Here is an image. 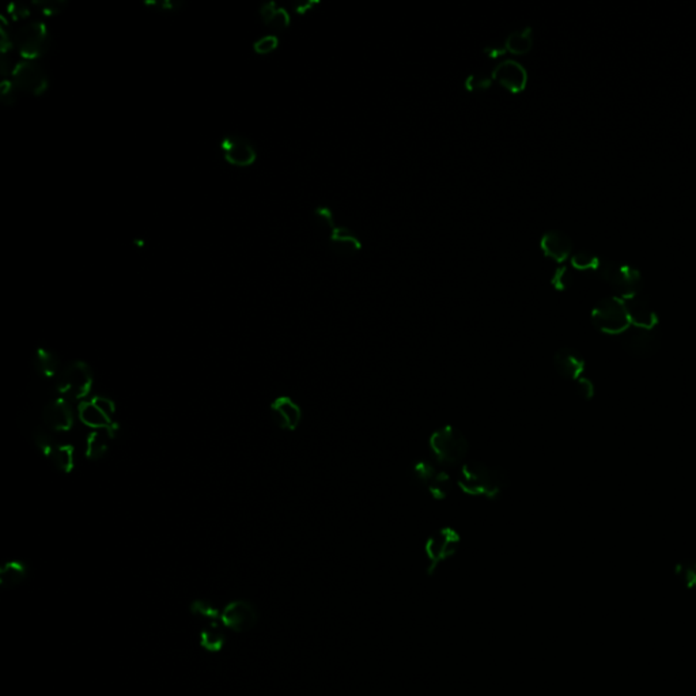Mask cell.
Segmentation results:
<instances>
[{"label":"cell","mask_w":696,"mask_h":696,"mask_svg":"<svg viewBox=\"0 0 696 696\" xmlns=\"http://www.w3.org/2000/svg\"><path fill=\"white\" fill-rule=\"evenodd\" d=\"M457 484L467 495L495 499L506 490L508 477L499 468L471 461L461 467Z\"/></svg>","instance_id":"cell-1"},{"label":"cell","mask_w":696,"mask_h":696,"mask_svg":"<svg viewBox=\"0 0 696 696\" xmlns=\"http://www.w3.org/2000/svg\"><path fill=\"white\" fill-rule=\"evenodd\" d=\"M429 445L434 458L446 467L458 465L470 450V443L463 431L450 424L436 430L430 437Z\"/></svg>","instance_id":"cell-2"},{"label":"cell","mask_w":696,"mask_h":696,"mask_svg":"<svg viewBox=\"0 0 696 696\" xmlns=\"http://www.w3.org/2000/svg\"><path fill=\"white\" fill-rule=\"evenodd\" d=\"M592 322L597 331L606 335L624 333L631 325L624 302L619 297L602 299L592 312Z\"/></svg>","instance_id":"cell-3"},{"label":"cell","mask_w":696,"mask_h":696,"mask_svg":"<svg viewBox=\"0 0 696 696\" xmlns=\"http://www.w3.org/2000/svg\"><path fill=\"white\" fill-rule=\"evenodd\" d=\"M597 275L611 285L622 299L638 295L642 287L640 272L629 264L604 260Z\"/></svg>","instance_id":"cell-4"},{"label":"cell","mask_w":696,"mask_h":696,"mask_svg":"<svg viewBox=\"0 0 696 696\" xmlns=\"http://www.w3.org/2000/svg\"><path fill=\"white\" fill-rule=\"evenodd\" d=\"M14 44L25 60H35L49 47V31L41 21L26 22L14 33Z\"/></svg>","instance_id":"cell-5"},{"label":"cell","mask_w":696,"mask_h":696,"mask_svg":"<svg viewBox=\"0 0 696 696\" xmlns=\"http://www.w3.org/2000/svg\"><path fill=\"white\" fill-rule=\"evenodd\" d=\"M92 370L83 362H74L68 365L58 381V390L63 399H82L89 395L92 388Z\"/></svg>","instance_id":"cell-6"},{"label":"cell","mask_w":696,"mask_h":696,"mask_svg":"<svg viewBox=\"0 0 696 696\" xmlns=\"http://www.w3.org/2000/svg\"><path fill=\"white\" fill-rule=\"evenodd\" d=\"M11 81L18 90L29 94H42L49 86L45 69L34 60L18 62L11 69Z\"/></svg>","instance_id":"cell-7"},{"label":"cell","mask_w":696,"mask_h":696,"mask_svg":"<svg viewBox=\"0 0 696 696\" xmlns=\"http://www.w3.org/2000/svg\"><path fill=\"white\" fill-rule=\"evenodd\" d=\"M258 620V613L254 604L247 600L230 602L221 611L222 626L234 633L251 631Z\"/></svg>","instance_id":"cell-8"},{"label":"cell","mask_w":696,"mask_h":696,"mask_svg":"<svg viewBox=\"0 0 696 696\" xmlns=\"http://www.w3.org/2000/svg\"><path fill=\"white\" fill-rule=\"evenodd\" d=\"M221 151L223 158L230 165L245 167L251 166L257 158V151L254 143L244 135L231 133L226 135L221 140Z\"/></svg>","instance_id":"cell-9"},{"label":"cell","mask_w":696,"mask_h":696,"mask_svg":"<svg viewBox=\"0 0 696 696\" xmlns=\"http://www.w3.org/2000/svg\"><path fill=\"white\" fill-rule=\"evenodd\" d=\"M622 345L630 355L636 358H647L658 349L660 339L654 329L633 326L623 333Z\"/></svg>","instance_id":"cell-10"},{"label":"cell","mask_w":696,"mask_h":696,"mask_svg":"<svg viewBox=\"0 0 696 696\" xmlns=\"http://www.w3.org/2000/svg\"><path fill=\"white\" fill-rule=\"evenodd\" d=\"M492 79L498 81L510 93H521L528 83L527 69L514 60H505L492 71Z\"/></svg>","instance_id":"cell-11"},{"label":"cell","mask_w":696,"mask_h":696,"mask_svg":"<svg viewBox=\"0 0 696 696\" xmlns=\"http://www.w3.org/2000/svg\"><path fill=\"white\" fill-rule=\"evenodd\" d=\"M458 542V535L447 528L438 531L430 538L427 544V556L431 563L430 570L434 569L440 562L451 556V554L457 549Z\"/></svg>","instance_id":"cell-12"},{"label":"cell","mask_w":696,"mask_h":696,"mask_svg":"<svg viewBox=\"0 0 696 696\" xmlns=\"http://www.w3.org/2000/svg\"><path fill=\"white\" fill-rule=\"evenodd\" d=\"M42 420L49 430L67 431L74 424V412L65 399H56L44 407Z\"/></svg>","instance_id":"cell-13"},{"label":"cell","mask_w":696,"mask_h":696,"mask_svg":"<svg viewBox=\"0 0 696 696\" xmlns=\"http://www.w3.org/2000/svg\"><path fill=\"white\" fill-rule=\"evenodd\" d=\"M271 411L278 427L294 431L302 419V411L299 406L287 396L278 397L271 404Z\"/></svg>","instance_id":"cell-14"},{"label":"cell","mask_w":696,"mask_h":696,"mask_svg":"<svg viewBox=\"0 0 696 696\" xmlns=\"http://www.w3.org/2000/svg\"><path fill=\"white\" fill-rule=\"evenodd\" d=\"M540 248L547 257H551L558 263H563L571 254L572 241L565 231L549 230L541 237Z\"/></svg>","instance_id":"cell-15"},{"label":"cell","mask_w":696,"mask_h":696,"mask_svg":"<svg viewBox=\"0 0 696 696\" xmlns=\"http://www.w3.org/2000/svg\"><path fill=\"white\" fill-rule=\"evenodd\" d=\"M555 370L567 380H578L583 372L585 362L578 351L565 347L558 349L554 355Z\"/></svg>","instance_id":"cell-16"},{"label":"cell","mask_w":696,"mask_h":696,"mask_svg":"<svg viewBox=\"0 0 696 696\" xmlns=\"http://www.w3.org/2000/svg\"><path fill=\"white\" fill-rule=\"evenodd\" d=\"M627 315L630 318V322L633 326L638 328H645V329H654L657 325V316L654 310L650 308V305L638 295H633L630 298L623 299Z\"/></svg>","instance_id":"cell-17"},{"label":"cell","mask_w":696,"mask_h":696,"mask_svg":"<svg viewBox=\"0 0 696 696\" xmlns=\"http://www.w3.org/2000/svg\"><path fill=\"white\" fill-rule=\"evenodd\" d=\"M328 227L331 229L329 240L333 251L345 256H351L361 251L362 242L352 231H349L346 227L336 226L335 222H332Z\"/></svg>","instance_id":"cell-18"},{"label":"cell","mask_w":696,"mask_h":696,"mask_svg":"<svg viewBox=\"0 0 696 696\" xmlns=\"http://www.w3.org/2000/svg\"><path fill=\"white\" fill-rule=\"evenodd\" d=\"M78 416L79 419L89 427L95 430H102V429H112V417H109L105 412L102 411L93 400L83 401L79 408H78Z\"/></svg>","instance_id":"cell-19"},{"label":"cell","mask_w":696,"mask_h":696,"mask_svg":"<svg viewBox=\"0 0 696 696\" xmlns=\"http://www.w3.org/2000/svg\"><path fill=\"white\" fill-rule=\"evenodd\" d=\"M260 15L264 24L274 31H283L290 25V14L275 1H267L260 7Z\"/></svg>","instance_id":"cell-20"},{"label":"cell","mask_w":696,"mask_h":696,"mask_svg":"<svg viewBox=\"0 0 696 696\" xmlns=\"http://www.w3.org/2000/svg\"><path fill=\"white\" fill-rule=\"evenodd\" d=\"M532 47H533V37L531 28H524L520 32L508 34L505 42L507 52L518 56L528 53L532 49Z\"/></svg>","instance_id":"cell-21"},{"label":"cell","mask_w":696,"mask_h":696,"mask_svg":"<svg viewBox=\"0 0 696 696\" xmlns=\"http://www.w3.org/2000/svg\"><path fill=\"white\" fill-rule=\"evenodd\" d=\"M224 642H226V635L223 633L221 626H218V623L208 626L199 635L200 646L208 653H219L224 646Z\"/></svg>","instance_id":"cell-22"},{"label":"cell","mask_w":696,"mask_h":696,"mask_svg":"<svg viewBox=\"0 0 696 696\" xmlns=\"http://www.w3.org/2000/svg\"><path fill=\"white\" fill-rule=\"evenodd\" d=\"M33 363H34L35 372L44 377H53L58 373L59 361H58L56 355L44 349V348L37 351Z\"/></svg>","instance_id":"cell-23"},{"label":"cell","mask_w":696,"mask_h":696,"mask_svg":"<svg viewBox=\"0 0 696 696\" xmlns=\"http://www.w3.org/2000/svg\"><path fill=\"white\" fill-rule=\"evenodd\" d=\"M51 463L62 472H71L74 468V447L69 445H56L48 454Z\"/></svg>","instance_id":"cell-24"},{"label":"cell","mask_w":696,"mask_h":696,"mask_svg":"<svg viewBox=\"0 0 696 696\" xmlns=\"http://www.w3.org/2000/svg\"><path fill=\"white\" fill-rule=\"evenodd\" d=\"M28 574L26 566L21 562H8L0 570V583L3 586H17L21 583Z\"/></svg>","instance_id":"cell-25"},{"label":"cell","mask_w":696,"mask_h":696,"mask_svg":"<svg viewBox=\"0 0 696 696\" xmlns=\"http://www.w3.org/2000/svg\"><path fill=\"white\" fill-rule=\"evenodd\" d=\"M103 430H94L93 433L89 434L88 442H86V456L92 460H99L102 458L106 451H108V437L103 433Z\"/></svg>","instance_id":"cell-26"},{"label":"cell","mask_w":696,"mask_h":696,"mask_svg":"<svg viewBox=\"0 0 696 696\" xmlns=\"http://www.w3.org/2000/svg\"><path fill=\"white\" fill-rule=\"evenodd\" d=\"M437 472L438 471H437L436 465L430 460H424V458L416 460L411 468L412 479L417 484H420L426 488L430 484V481L434 479V476L437 475Z\"/></svg>","instance_id":"cell-27"},{"label":"cell","mask_w":696,"mask_h":696,"mask_svg":"<svg viewBox=\"0 0 696 696\" xmlns=\"http://www.w3.org/2000/svg\"><path fill=\"white\" fill-rule=\"evenodd\" d=\"M602 263V260L597 254L588 252V251L577 252V254H572V257H571V265L575 270L583 271V272H595V274H597L599 270H600Z\"/></svg>","instance_id":"cell-28"},{"label":"cell","mask_w":696,"mask_h":696,"mask_svg":"<svg viewBox=\"0 0 696 696\" xmlns=\"http://www.w3.org/2000/svg\"><path fill=\"white\" fill-rule=\"evenodd\" d=\"M427 490L436 499H445L451 491V477L445 471H438L427 486Z\"/></svg>","instance_id":"cell-29"},{"label":"cell","mask_w":696,"mask_h":696,"mask_svg":"<svg viewBox=\"0 0 696 696\" xmlns=\"http://www.w3.org/2000/svg\"><path fill=\"white\" fill-rule=\"evenodd\" d=\"M143 4L163 14H174L185 7V3L181 0H146Z\"/></svg>","instance_id":"cell-30"},{"label":"cell","mask_w":696,"mask_h":696,"mask_svg":"<svg viewBox=\"0 0 696 696\" xmlns=\"http://www.w3.org/2000/svg\"><path fill=\"white\" fill-rule=\"evenodd\" d=\"M190 612L197 615V616L206 618L210 622L221 623L219 622L221 611H218L215 606H213L210 602H204V600H197V602H193L190 606Z\"/></svg>","instance_id":"cell-31"},{"label":"cell","mask_w":696,"mask_h":696,"mask_svg":"<svg viewBox=\"0 0 696 696\" xmlns=\"http://www.w3.org/2000/svg\"><path fill=\"white\" fill-rule=\"evenodd\" d=\"M67 4H68V1H65V0H34L33 1V6L42 15H47V17H53V15L60 14L67 7Z\"/></svg>","instance_id":"cell-32"},{"label":"cell","mask_w":696,"mask_h":696,"mask_svg":"<svg viewBox=\"0 0 696 696\" xmlns=\"http://www.w3.org/2000/svg\"><path fill=\"white\" fill-rule=\"evenodd\" d=\"M551 283H552V285L556 290H559V291L567 290L570 285H572V274L570 272L569 268L567 267H559L554 272Z\"/></svg>","instance_id":"cell-33"},{"label":"cell","mask_w":696,"mask_h":696,"mask_svg":"<svg viewBox=\"0 0 696 696\" xmlns=\"http://www.w3.org/2000/svg\"><path fill=\"white\" fill-rule=\"evenodd\" d=\"M278 44H279L278 37L268 34V35H264V37L258 38L257 41H254V49L258 55H267V53L275 51Z\"/></svg>","instance_id":"cell-34"},{"label":"cell","mask_w":696,"mask_h":696,"mask_svg":"<svg viewBox=\"0 0 696 696\" xmlns=\"http://www.w3.org/2000/svg\"><path fill=\"white\" fill-rule=\"evenodd\" d=\"M17 86L14 85L13 81H8V79H4L1 83H0V99L4 105L7 106H11L17 102Z\"/></svg>","instance_id":"cell-35"},{"label":"cell","mask_w":696,"mask_h":696,"mask_svg":"<svg viewBox=\"0 0 696 696\" xmlns=\"http://www.w3.org/2000/svg\"><path fill=\"white\" fill-rule=\"evenodd\" d=\"M677 575L688 585V586H696V563L695 562H686L677 566L676 569Z\"/></svg>","instance_id":"cell-36"},{"label":"cell","mask_w":696,"mask_h":696,"mask_svg":"<svg viewBox=\"0 0 696 696\" xmlns=\"http://www.w3.org/2000/svg\"><path fill=\"white\" fill-rule=\"evenodd\" d=\"M492 79L486 75H470L465 81V88L471 92L487 90L491 86Z\"/></svg>","instance_id":"cell-37"},{"label":"cell","mask_w":696,"mask_h":696,"mask_svg":"<svg viewBox=\"0 0 696 696\" xmlns=\"http://www.w3.org/2000/svg\"><path fill=\"white\" fill-rule=\"evenodd\" d=\"M7 13L14 21H19L31 15V8L25 3H11L7 6Z\"/></svg>","instance_id":"cell-38"},{"label":"cell","mask_w":696,"mask_h":696,"mask_svg":"<svg viewBox=\"0 0 696 696\" xmlns=\"http://www.w3.org/2000/svg\"><path fill=\"white\" fill-rule=\"evenodd\" d=\"M575 386H577V392H578V395H579L582 399H585V400H590V399L595 396V386H593L592 381L588 380V379H582V377H579V379L577 380Z\"/></svg>","instance_id":"cell-39"},{"label":"cell","mask_w":696,"mask_h":696,"mask_svg":"<svg viewBox=\"0 0 696 696\" xmlns=\"http://www.w3.org/2000/svg\"><path fill=\"white\" fill-rule=\"evenodd\" d=\"M484 51H486V53H488L491 58H498V56H501V55H504V53L506 52V48H505V47H504V48H499V47H497V45H495V47H488V48H486Z\"/></svg>","instance_id":"cell-40"},{"label":"cell","mask_w":696,"mask_h":696,"mask_svg":"<svg viewBox=\"0 0 696 696\" xmlns=\"http://www.w3.org/2000/svg\"><path fill=\"white\" fill-rule=\"evenodd\" d=\"M313 4H315L313 1H312V3H310V1H308V3L299 4V6H297V7H295V8H297V13H301V14H302V13H306L308 10H310V8H312V6H313Z\"/></svg>","instance_id":"cell-41"}]
</instances>
